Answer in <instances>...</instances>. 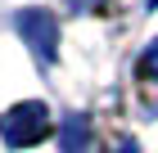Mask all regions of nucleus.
Segmentation results:
<instances>
[{"instance_id":"39448f33","label":"nucleus","mask_w":158,"mask_h":153,"mask_svg":"<svg viewBox=\"0 0 158 153\" xmlns=\"http://www.w3.org/2000/svg\"><path fill=\"white\" fill-rule=\"evenodd\" d=\"M109 153H135V144H131V140H118V144H113Z\"/></svg>"},{"instance_id":"7ed1b4c3","label":"nucleus","mask_w":158,"mask_h":153,"mask_svg":"<svg viewBox=\"0 0 158 153\" xmlns=\"http://www.w3.org/2000/svg\"><path fill=\"white\" fill-rule=\"evenodd\" d=\"M86 140H90V122L86 117H68V126H63V153H81Z\"/></svg>"},{"instance_id":"f257e3e1","label":"nucleus","mask_w":158,"mask_h":153,"mask_svg":"<svg viewBox=\"0 0 158 153\" xmlns=\"http://www.w3.org/2000/svg\"><path fill=\"white\" fill-rule=\"evenodd\" d=\"M0 135L9 149H27V144H41L50 135V113L45 104H18L0 117Z\"/></svg>"},{"instance_id":"20e7f679","label":"nucleus","mask_w":158,"mask_h":153,"mask_svg":"<svg viewBox=\"0 0 158 153\" xmlns=\"http://www.w3.org/2000/svg\"><path fill=\"white\" fill-rule=\"evenodd\" d=\"M140 77H154V81H158V41L140 54Z\"/></svg>"},{"instance_id":"f03ea898","label":"nucleus","mask_w":158,"mask_h":153,"mask_svg":"<svg viewBox=\"0 0 158 153\" xmlns=\"http://www.w3.org/2000/svg\"><path fill=\"white\" fill-rule=\"evenodd\" d=\"M18 32H23L32 45H36V54H41V59H54V45H59V23H54L45 9L23 14V18H18Z\"/></svg>"},{"instance_id":"423d86ee","label":"nucleus","mask_w":158,"mask_h":153,"mask_svg":"<svg viewBox=\"0 0 158 153\" xmlns=\"http://www.w3.org/2000/svg\"><path fill=\"white\" fill-rule=\"evenodd\" d=\"M149 5H158V0H149Z\"/></svg>"}]
</instances>
